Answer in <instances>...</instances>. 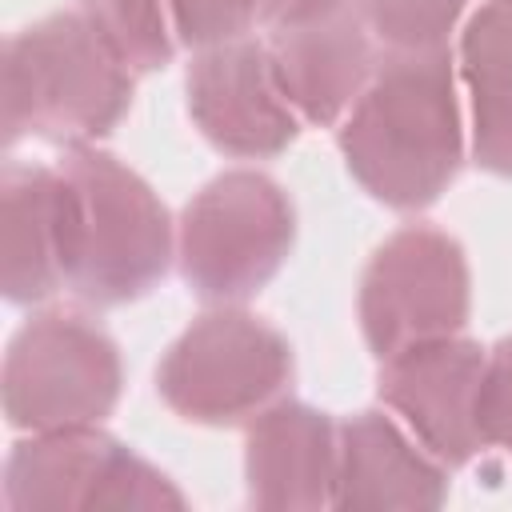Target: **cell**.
<instances>
[{
  "label": "cell",
  "instance_id": "obj_1",
  "mask_svg": "<svg viewBox=\"0 0 512 512\" xmlns=\"http://www.w3.org/2000/svg\"><path fill=\"white\" fill-rule=\"evenodd\" d=\"M352 180L396 212L436 204L464 164V120L448 48L384 52L336 128Z\"/></svg>",
  "mask_w": 512,
  "mask_h": 512
},
{
  "label": "cell",
  "instance_id": "obj_2",
  "mask_svg": "<svg viewBox=\"0 0 512 512\" xmlns=\"http://www.w3.org/2000/svg\"><path fill=\"white\" fill-rule=\"evenodd\" d=\"M60 172L64 288L96 308L148 296L176 256V228L152 184L112 152L68 148Z\"/></svg>",
  "mask_w": 512,
  "mask_h": 512
},
{
  "label": "cell",
  "instance_id": "obj_3",
  "mask_svg": "<svg viewBox=\"0 0 512 512\" xmlns=\"http://www.w3.org/2000/svg\"><path fill=\"white\" fill-rule=\"evenodd\" d=\"M0 96L8 144L88 148L128 116L132 68L80 8L52 12L8 36Z\"/></svg>",
  "mask_w": 512,
  "mask_h": 512
},
{
  "label": "cell",
  "instance_id": "obj_4",
  "mask_svg": "<svg viewBox=\"0 0 512 512\" xmlns=\"http://www.w3.org/2000/svg\"><path fill=\"white\" fill-rule=\"evenodd\" d=\"M292 196L256 168H232L208 180L180 216L176 260L192 296L204 304L252 300L292 256Z\"/></svg>",
  "mask_w": 512,
  "mask_h": 512
},
{
  "label": "cell",
  "instance_id": "obj_5",
  "mask_svg": "<svg viewBox=\"0 0 512 512\" xmlns=\"http://www.w3.org/2000/svg\"><path fill=\"white\" fill-rule=\"evenodd\" d=\"M292 368L284 332L240 304H216L172 340L156 368V392L180 420L220 428L276 404Z\"/></svg>",
  "mask_w": 512,
  "mask_h": 512
},
{
  "label": "cell",
  "instance_id": "obj_6",
  "mask_svg": "<svg viewBox=\"0 0 512 512\" xmlns=\"http://www.w3.org/2000/svg\"><path fill=\"white\" fill-rule=\"evenodd\" d=\"M120 384V348L100 324L76 312H44L8 340L0 396L12 428L56 432L112 416Z\"/></svg>",
  "mask_w": 512,
  "mask_h": 512
},
{
  "label": "cell",
  "instance_id": "obj_7",
  "mask_svg": "<svg viewBox=\"0 0 512 512\" xmlns=\"http://www.w3.org/2000/svg\"><path fill=\"white\" fill-rule=\"evenodd\" d=\"M4 508L64 512V508H188L184 492L128 444L88 428L32 432L4 460Z\"/></svg>",
  "mask_w": 512,
  "mask_h": 512
},
{
  "label": "cell",
  "instance_id": "obj_8",
  "mask_svg": "<svg viewBox=\"0 0 512 512\" xmlns=\"http://www.w3.org/2000/svg\"><path fill=\"white\" fill-rule=\"evenodd\" d=\"M472 276L456 236L432 224L392 232L360 276V332L376 360L456 336L468 320Z\"/></svg>",
  "mask_w": 512,
  "mask_h": 512
},
{
  "label": "cell",
  "instance_id": "obj_9",
  "mask_svg": "<svg viewBox=\"0 0 512 512\" xmlns=\"http://www.w3.org/2000/svg\"><path fill=\"white\" fill-rule=\"evenodd\" d=\"M188 116L200 136L236 160H268L296 144L304 120L288 104L264 40L240 36L200 48L188 68Z\"/></svg>",
  "mask_w": 512,
  "mask_h": 512
},
{
  "label": "cell",
  "instance_id": "obj_10",
  "mask_svg": "<svg viewBox=\"0 0 512 512\" xmlns=\"http://www.w3.org/2000/svg\"><path fill=\"white\" fill-rule=\"evenodd\" d=\"M484 356L476 340L456 332L380 360V400L444 468H460L484 448L476 424Z\"/></svg>",
  "mask_w": 512,
  "mask_h": 512
},
{
  "label": "cell",
  "instance_id": "obj_11",
  "mask_svg": "<svg viewBox=\"0 0 512 512\" xmlns=\"http://www.w3.org/2000/svg\"><path fill=\"white\" fill-rule=\"evenodd\" d=\"M376 48L380 44L372 40L356 0L308 24L280 28L268 40L272 68L288 104L304 124L316 128H332L348 116L380 64Z\"/></svg>",
  "mask_w": 512,
  "mask_h": 512
},
{
  "label": "cell",
  "instance_id": "obj_12",
  "mask_svg": "<svg viewBox=\"0 0 512 512\" xmlns=\"http://www.w3.org/2000/svg\"><path fill=\"white\" fill-rule=\"evenodd\" d=\"M340 424L328 412L276 400L252 416L244 440L248 504L256 508H336Z\"/></svg>",
  "mask_w": 512,
  "mask_h": 512
},
{
  "label": "cell",
  "instance_id": "obj_13",
  "mask_svg": "<svg viewBox=\"0 0 512 512\" xmlns=\"http://www.w3.org/2000/svg\"><path fill=\"white\" fill-rule=\"evenodd\" d=\"M448 468L384 412H356L340 424L336 508H440Z\"/></svg>",
  "mask_w": 512,
  "mask_h": 512
},
{
  "label": "cell",
  "instance_id": "obj_14",
  "mask_svg": "<svg viewBox=\"0 0 512 512\" xmlns=\"http://www.w3.org/2000/svg\"><path fill=\"white\" fill-rule=\"evenodd\" d=\"M0 288L12 304H44L64 288L56 168L12 160L0 176Z\"/></svg>",
  "mask_w": 512,
  "mask_h": 512
},
{
  "label": "cell",
  "instance_id": "obj_15",
  "mask_svg": "<svg viewBox=\"0 0 512 512\" xmlns=\"http://www.w3.org/2000/svg\"><path fill=\"white\" fill-rule=\"evenodd\" d=\"M460 76L472 112V156L512 176V0H484L460 32Z\"/></svg>",
  "mask_w": 512,
  "mask_h": 512
},
{
  "label": "cell",
  "instance_id": "obj_16",
  "mask_svg": "<svg viewBox=\"0 0 512 512\" xmlns=\"http://www.w3.org/2000/svg\"><path fill=\"white\" fill-rule=\"evenodd\" d=\"M80 12L132 72H156L172 64L180 40L168 0H80Z\"/></svg>",
  "mask_w": 512,
  "mask_h": 512
},
{
  "label": "cell",
  "instance_id": "obj_17",
  "mask_svg": "<svg viewBox=\"0 0 512 512\" xmlns=\"http://www.w3.org/2000/svg\"><path fill=\"white\" fill-rule=\"evenodd\" d=\"M472 0H356L372 40L384 52H432L448 48L460 16Z\"/></svg>",
  "mask_w": 512,
  "mask_h": 512
},
{
  "label": "cell",
  "instance_id": "obj_18",
  "mask_svg": "<svg viewBox=\"0 0 512 512\" xmlns=\"http://www.w3.org/2000/svg\"><path fill=\"white\" fill-rule=\"evenodd\" d=\"M176 40L188 48H216L248 36L260 20V0H168Z\"/></svg>",
  "mask_w": 512,
  "mask_h": 512
},
{
  "label": "cell",
  "instance_id": "obj_19",
  "mask_svg": "<svg viewBox=\"0 0 512 512\" xmlns=\"http://www.w3.org/2000/svg\"><path fill=\"white\" fill-rule=\"evenodd\" d=\"M476 424H480L484 448H512V336H504L484 356Z\"/></svg>",
  "mask_w": 512,
  "mask_h": 512
},
{
  "label": "cell",
  "instance_id": "obj_20",
  "mask_svg": "<svg viewBox=\"0 0 512 512\" xmlns=\"http://www.w3.org/2000/svg\"><path fill=\"white\" fill-rule=\"evenodd\" d=\"M348 0H260V24L268 32L292 28V24H308L316 16H328L336 8H344Z\"/></svg>",
  "mask_w": 512,
  "mask_h": 512
}]
</instances>
